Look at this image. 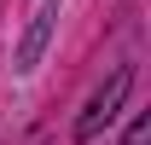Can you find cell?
Wrapping results in <instances>:
<instances>
[{
    "label": "cell",
    "instance_id": "obj_3",
    "mask_svg": "<svg viewBox=\"0 0 151 145\" xmlns=\"http://www.w3.org/2000/svg\"><path fill=\"white\" fill-rule=\"evenodd\" d=\"M122 145H151V116H134L128 134H122Z\"/></svg>",
    "mask_w": 151,
    "mask_h": 145
},
{
    "label": "cell",
    "instance_id": "obj_2",
    "mask_svg": "<svg viewBox=\"0 0 151 145\" xmlns=\"http://www.w3.org/2000/svg\"><path fill=\"white\" fill-rule=\"evenodd\" d=\"M58 6H64V0H41L35 12H29V29H23L18 52H12V70L18 75H35V64L47 58V41H52V29H58Z\"/></svg>",
    "mask_w": 151,
    "mask_h": 145
},
{
    "label": "cell",
    "instance_id": "obj_1",
    "mask_svg": "<svg viewBox=\"0 0 151 145\" xmlns=\"http://www.w3.org/2000/svg\"><path fill=\"white\" fill-rule=\"evenodd\" d=\"M128 93H134V64H122V70H111V75L93 87V99L81 105V116H76V145H93L99 134H105V128L122 116Z\"/></svg>",
    "mask_w": 151,
    "mask_h": 145
}]
</instances>
